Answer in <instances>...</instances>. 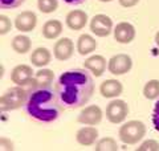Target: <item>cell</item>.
Returning <instances> with one entry per match:
<instances>
[{"label": "cell", "mask_w": 159, "mask_h": 151, "mask_svg": "<svg viewBox=\"0 0 159 151\" xmlns=\"http://www.w3.org/2000/svg\"><path fill=\"white\" fill-rule=\"evenodd\" d=\"M54 89L64 108L78 109L86 105L92 98L94 82L92 76L85 70H69L60 76Z\"/></svg>", "instance_id": "obj_1"}, {"label": "cell", "mask_w": 159, "mask_h": 151, "mask_svg": "<svg viewBox=\"0 0 159 151\" xmlns=\"http://www.w3.org/2000/svg\"><path fill=\"white\" fill-rule=\"evenodd\" d=\"M24 106L29 117L44 123L56 121L64 109L56 89L51 86L31 89Z\"/></svg>", "instance_id": "obj_2"}, {"label": "cell", "mask_w": 159, "mask_h": 151, "mask_svg": "<svg viewBox=\"0 0 159 151\" xmlns=\"http://www.w3.org/2000/svg\"><path fill=\"white\" fill-rule=\"evenodd\" d=\"M28 94L29 90H25L23 86H19V85L8 89L0 97V109H2V112H11V110H16L21 108L27 102Z\"/></svg>", "instance_id": "obj_3"}, {"label": "cell", "mask_w": 159, "mask_h": 151, "mask_svg": "<svg viewBox=\"0 0 159 151\" xmlns=\"http://www.w3.org/2000/svg\"><path fill=\"white\" fill-rule=\"evenodd\" d=\"M146 135V126L141 121H129L119 127L118 137L125 144H137Z\"/></svg>", "instance_id": "obj_4"}, {"label": "cell", "mask_w": 159, "mask_h": 151, "mask_svg": "<svg viewBox=\"0 0 159 151\" xmlns=\"http://www.w3.org/2000/svg\"><path fill=\"white\" fill-rule=\"evenodd\" d=\"M129 114V106L125 101L114 99L106 108V118L111 123H122Z\"/></svg>", "instance_id": "obj_5"}, {"label": "cell", "mask_w": 159, "mask_h": 151, "mask_svg": "<svg viewBox=\"0 0 159 151\" xmlns=\"http://www.w3.org/2000/svg\"><path fill=\"white\" fill-rule=\"evenodd\" d=\"M131 66H133V60L129 54H125V53L116 54V56H113L107 61L109 72L114 76H122L127 72H130Z\"/></svg>", "instance_id": "obj_6"}, {"label": "cell", "mask_w": 159, "mask_h": 151, "mask_svg": "<svg viewBox=\"0 0 159 151\" xmlns=\"http://www.w3.org/2000/svg\"><path fill=\"white\" fill-rule=\"evenodd\" d=\"M90 31L98 37H106L113 31V20L106 15H96L90 20Z\"/></svg>", "instance_id": "obj_7"}, {"label": "cell", "mask_w": 159, "mask_h": 151, "mask_svg": "<svg viewBox=\"0 0 159 151\" xmlns=\"http://www.w3.org/2000/svg\"><path fill=\"white\" fill-rule=\"evenodd\" d=\"M102 110L97 105H90L86 106L85 109H82V112L78 114L77 121L82 125H89V126H96L98 123H101L102 121Z\"/></svg>", "instance_id": "obj_8"}, {"label": "cell", "mask_w": 159, "mask_h": 151, "mask_svg": "<svg viewBox=\"0 0 159 151\" xmlns=\"http://www.w3.org/2000/svg\"><path fill=\"white\" fill-rule=\"evenodd\" d=\"M33 76H34V72L32 70V68L29 65L21 64L13 68L11 73V81L15 85H19V86H27L33 78Z\"/></svg>", "instance_id": "obj_9"}, {"label": "cell", "mask_w": 159, "mask_h": 151, "mask_svg": "<svg viewBox=\"0 0 159 151\" xmlns=\"http://www.w3.org/2000/svg\"><path fill=\"white\" fill-rule=\"evenodd\" d=\"M74 44L69 37L60 39L53 47V54L58 61H66L73 56Z\"/></svg>", "instance_id": "obj_10"}, {"label": "cell", "mask_w": 159, "mask_h": 151, "mask_svg": "<svg viewBox=\"0 0 159 151\" xmlns=\"http://www.w3.org/2000/svg\"><path fill=\"white\" fill-rule=\"evenodd\" d=\"M37 16L32 11H24L19 13L15 19V27L20 32H31L36 28Z\"/></svg>", "instance_id": "obj_11"}, {"label": "cell", "mask_w": 159, "mask_h": 151, "mask_svg": "<svg viewBox=\"0 0 159 151\" xmlns=\"http://www.w3.org/2000/svg\"><path fill=\"white\" fill-rule=\"evenodd\" d=\"M113 32H114V39L121 44H129L135 39V28L130 23L126 21L118 23Z\"/></svg>", "instance_id": "obj_12"}, {"label": "cell", "mask_w": 159, "mask_h": 151, "mask_svg": "<svg viewBox=\"0 0 159 151\" xmlns=\"http://www.w3.org/2000/svg\"><path fill=\"white\" fill-rule=\"evenodd\" d=\"M65 23L68 28L72 31H81L82 28H85L88 23V13L85 11H81V9H74L66 15Z\"/></svg>", "instance_id": "obj_13"}, {"label": "cell", "mask_w": 159, "mask_h": 151, "mask_svg": "<svg viewBox=\"0 0 159 151\" xmlns=\"http://www.w3.org/2000/svg\"><path fill=\"white\" fill-rule=\"evenodd\" d=\"M84 68L92 72V74L96 77H101L106 70V58L101 54H93L85 60Z\"/></svg>", "instance_id": "obj_14"}, {"label": "cell", "mask_w": 159, "mask_h": 151, "mask_svg": "<svg viewBox=\"0 0 159 151\" xmlns=\"http://www.w3.org/2000/svg\"><path fill=\"white\" fill-rule=\"evenodd\" d=\"M54 80V73L51 69H41L34 73L33 78L29 82L31 89H39V88H47L51 86Z\"/></svg>", "instance_id": "obj_15"}, {"label": "cell", "mask_w": 159, "mask_h": 151, "mask_svg": "<svg viewBox=\"0 0 159 151\" xmlns=\"http://www.w3.org/2000/svg\"><path fill=\"white\" fill-rule=\"evenodd\" d=\"M76 139L81 146H93L98 139V130L93 126L86 125V127H82L77 131Z\"/></svg>", "instance_id": "obj_16"}, {"label": "cell", "mask_w": 159, "mask_h": 151, "mask_svg": "<svg viewBox=\"0 0 159 151\" xmlns=\"http://www.w3.org/2000/svg\"><path fill=\"white\" fill-rule=\"evenodd\" d=\"M123 86L118 80H106L101 84L99 86V92H101L102 97L105 98H114L122 94Z\"/></svg>", "instance_id": "obj_17"}, {"label": "cell", "mask_w": 159, "mask_h": 151, "mask_svg": "<svg viewBox=\"0 0 159 151\" xmlns=\"http://www.w3.org/2000/svg\"><path fill=\"white\" fill-rule=\"evenodd\" d=\"M97 48V41L93 36L88 33H84L78 37L77 40V52L81 54V56H86V54H90L92 52H94Z\"/></svg>", "instance_id": "obj_18"}, {"label": "cell", "mask_w": 159, "mask_h": 151, "mask_svg": "<svg viewBox=\"0 0 159 151\" xmlns=\"http://www.w3.org/2000/svg\"><path fill=\"white\" fill-rule=\"evenodd\" d=\"M43 36L48 40L57 39L60 34L62 33V23L60 20H48V21L43 25Z\"/></svg>", "instance_id": "obj_19"}, {"label": "cell", "mask_w": 159, "mask_h": 151, "mask_svg": "<svg viewBox=\"0 0 159 151\" xmlns=\"http://www.w3.org/2000/svg\"><path fill=\"white\" fill-rule=\"evenodd\" d=\"M52 54L47 48H37L31 54V62L37 68H44L51 62Z\"/></svg>", "instance_id": "obj_20"}, {"label": "cell", "mask_w": 159, "mask_h": 151, "mask_svg": "<svg viewBox=\"0 0 159 151\" xmlns=\"http://www.w3.org/2000/svg\"><path fill=\"white\" fill-rule=\"evenodd\" d=\"M11 47L16 53L19 54H24L31 50L32 47V43H31V39L28 36H24V34H19V36L13 37L12 43H11Z\"/></svg>", "instance_id": "obj_21"}, {"label": "cell", "mask_w": 159, "mask_h": 151, "mask_svg": "<svg viewBox=\"0 0 159 151\" xmlns=\"http://www.w3.org/2000/svg\"><path fill=\"white\" fill-rule=\"evenodd\" d=\"M143 94L147 99L159 98V80H150L143 88Z\"/></svg>", "instance_id": "obj_22"}, {"label": "cell", "mask_w": 159, "mask_h": 151, "mask_svg": "<svg viewBox=\"0 0 159 151\" xmlns=\"http://www.w3.org/2000/svg\"><path fill=\"white\" fill-rule=\"evenodd\" d=\"M117 150H118V144L116 139L110 137L99 139L96 144V151H117Z\"/></svg>", "instance_id": "obj_23"}, {"label": "cell", "mask_w": 159, "mask_h": 151, "mask_svg": "<svg viewBox=\"0 0 159 151\" xmlns=\"http://www.w3.org/2000/svg\"><path fill=\"white\" fill-rule=\"evenodd\" d=\"M37 7L43 13H52L58 8L57 0H37Z\"/></svg>", "instance_id": "obj_24"}, {"label": "cell", "mask_w": 159, "mask_h": 151, "mask_svg": "<svg viewBox=\"0 0 159 151\" xmlns=\"http://www.w3.org/2000/svg\"><path fill=\"white\" fill-rule=\"evenodd\" d=\"M137 150L138 151H147V150L148 151H159V143L154 139H148L146 142H143Z\"/></svg>", "instance_id": "obj_25"}, {"label": "cell", "mask_w": 159, "mask_h": 151, "mask_svg": "<svg viewBox=\"0 0 159 151\" xmlns=\"http://www.w3.org/2000/svg\"><path fill=\"white\" fill-rule=\"evenodd\" d=\"M12 28V23L6 15H0V34H7Z\"/></svg>", "instance_id": "obj_26"}, {"label": "cell", "mask_w": 159, "mask_h": 151, "mask_svg": "<svg viewBox=\"0 0 159 151\" xmlns=\"http://www.w3.org/2000/svg\"><path fill=\"white\" fill-rule=\"evenodd\" d=\"M25 0H0V8L3 9H13L20 7Z\"/></svg>", "instance_id": "obj_27"}, {"label": "cell", "mask_w": 159, "mask_h": 151, "mask_svg": "<svg viewBox=\"0 0 159 151\" xmlns=\"http://www.w3.org/2000/svg\"><path fill=\"white\" fill-rule=\"evenodd\" d=\"M152 123L155 130L159 133V101L155 103V108H154V112H152Z\"/></svg>", "instance_id": "obj_28"}, {"label": "cell", "mask_w": 159, "mask_h": 151, "mask_svg": "<svg viewBox=\"0 0 159 151\" xmlns=\"http://www.w3.org/2000/svg\"><path fill=\"white\" fill-rule=\"evenodd\" d=\"M119 4H121L122 7L125 8H131L134 6H137V4L139 3V0H118Z\"/></svg>", "instance_id": "obj_29"}, {"label": "cell", "mask_w": 159, "mask_h": 151, "mask_svg": "<svg viewBox=\"0 0 159 151\" xmlns=\"http://www.w3.org/2000/svg\"><path fill=\"white\" fill-rule=\"evenodd\" d=\"M0 149L2 150H13V144H12V142H8V139L2 138L0 139Z\"/></svg>", "instance_id": "obj_30"}, {"label": "cell", "mask_w": 159, "mask_h": 151, "mask_svg": "<svg viewBox=\"0 0 159 151\" xmlns=\"http://www.w3.org/2000/svg\"><path fill=\"white\" fill-rule=\"evenodd\" d=\"M66 4H72V6H76V4H81L84 2H86V0H64Z\"/></svg>", "instance_id": "obj_31"}, {"label": "cell", "mask_w": 159, "mask_h": 151, "mask_svg": "<svg viewBox=\"0 0 159 151\" xmlns=\"http://www.w3.org/2000/svg\"><path fill=\"white\" fill-rule=\"evenodd\" d=\"M155 43H157V45L159 47V31H158L157 34H155Z\"/></svg>", "instance_id": "obj_32"}, {"label": "cell", "mask_w": 159, "mask_h": 151, "mask_svg": "<svg viewBox=\"0 0 159 151\" xmlns=\"http://www.w3.org/2000/svg\"><path fill=\"white\" fill-rule=\"evenodd\" d=\"M99 2H102V3H109V2H113V0H99Z\"/></svg>", "instance_id": "obj_33"}]
</instances>
